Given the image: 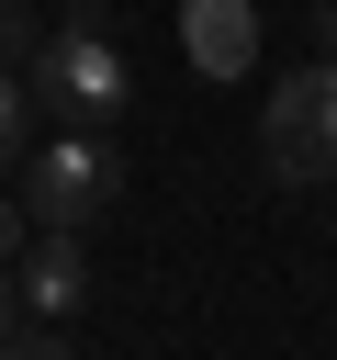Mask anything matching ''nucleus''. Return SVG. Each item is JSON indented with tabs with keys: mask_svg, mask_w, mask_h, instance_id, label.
I'll use <instances>...</instances> for the list:
<instances>
[{
	"mask_svg": "<svg viewBox=\"0 0 337 360\" xmlns=\"http://www.w3.org/2000/svg\"><path fill=\"white\" fill-rule=\"evenodd\" d=\"M258 146H270V180H281V191H337V56L270 79Z\"/></svg>",
	"mask_w": 337,
	"mask_h": 360,
	"instance_id": "2",
	"label": "nucleus"
},
{
	"mask_svg": "<svg viewBox=\"0 0 337 360\" xmlns=\"http://www.w3.org/2000/svg\"><path fill=\"white\" fill-rule=\"evenodd\" d=\"M22 146H34V90H22L11 68H0V169H11Z\"/></svg>",
	"mask_w": 337,
	"mask_h": 360,
	"instance_id": "6",
	"label": "nucleus"
},
{
	"mask_svg": "<svg viewBox=\"0 0 337 360\" xmlns=\"http://www.w3.org/2000/svg\"><path fill=\"white\" fill-rule=\"evenodd\" d=\"M11 292H22V315L79 326V304H90V259H79V236H67V225H34L22 259H11Z\"/></svg>",
	"mask_w": 337,
	"mask_h": 360,
	"instance_id": "4",
	"label": "nucleus"
},
{
	"mask_svg": "<svg viewBox=\"0 0 337 360\" xmlns=\"http://www.w3.org/2000/svg\"><path fill=\"white\" fill-rule=\"evenodd\" d=\"M34 56V0H0V68Z\"/></svg>",
	"mask_w": 337,
	"mask_h": 360,
	"instance_id": "7",
	"label": "nucleus"
},
{
	"mask_svg": "<svg viewBox=\"0 0 337 360\" xmlns=\"http://www.w3.org/2000/svg\"><path fill=\"white\" fill-rule=\"evenodd\" d=\"M22 90H34V112H56V124H112V112L135 101V68H124V45H112L101 0H79L56 34H34Z\"/></svg>",
	"mask_w": 337,
	"mask_h": 360,
	"instance_id": "1",
	"label": "nucleus"
},
{
	"mask_svg": "<svg viewBox=\"0 0 337 360\" xmlns=\"http://www.w3.org/2000/svg\"><path fill=\"white\" fill-rule=\"evenodd\" d=\"M112 191H124V158L101 146V124H67L56 146L22 158V214H34V225H67V236H79Z\"/></svg>",
	"mask_w": 337,
	"mask_h": 360,
	"instance_id": "3",
	"label": "nucleus"
},
{
	"mask_svg": "<svg viewBox=\"0 0 337 360\" xmlns=\"http://www.w3.org/2000/svg\"><path fill=\"white\" fill-rule=\"evenodd\" d=\"M315 45H326V56H337V0H315Z\"/></svg>",
	"mask_w": 337,
	"mask_h": 360,
	"instance_id": "9",
	"label": "nucleus"
},
{
	"mask_svg": "<svg viewBox=\"0 0 337 360\" xmlns=\"http://www.w3.org/2000/svg\"><path fill=\"white\" fill-rule=\"evenodd\" d=\"M180 56L202 79H247L258 68V11L247 0H180Z\"/></svg>",
	"mask_w": 337,
	"mask_h": 360,
	"instance_id": "5",
	"label": "nucleus"
},
{
	"mask_svg": "<svg viewBox=\"0 0 337 360\" xmlns=\"http://www.w3.org/2000/svg\"><path fill=\"white\" fill-rule=\"evenodd\" d=\"M22 236H34V214H22V191H0V270L22 259Z\"/></svg>",
	"mask_w": 337,
	"mask_h": 360,
	"instance_id": "8",
	"label": "nucleus"
}]
</instances>
